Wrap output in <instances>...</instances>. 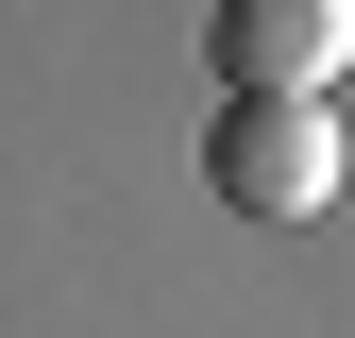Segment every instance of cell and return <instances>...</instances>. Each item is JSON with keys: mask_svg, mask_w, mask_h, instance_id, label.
<instances>
[{"mask_svg": "<svg viewBox=\"0 0 355 338\" xmlns=\"http://www.w3.org/2000/svg\"><path fill=\"white\" fill-rule=\"evenodd\" d=\"M203 51H220V102H322L355 68V0H220Z\"/></svg>", "mask_w": 355, "mask_h": 338, "instance_id": "2", "label": "cell"}, {"mask_svg": "<svg viewBox=\"0 0 355 338\" xmlns=\"http://www.w3.org/2000/svg\"><path fill=\"white\" fill-rule=\"evenodd\" d=\"M203 186L237 203V220H322L338 203V118L322 102H220V136H203Z\"/></svg>", "mask_w": 355, "mask_h": 338, "instance_id": "1", "label": "cell"}]
</instances>
